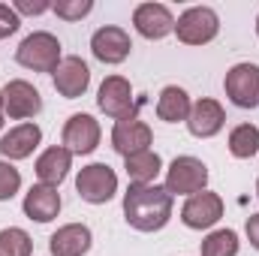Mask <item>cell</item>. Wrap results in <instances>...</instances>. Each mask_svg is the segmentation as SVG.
I'll list each match as a JSON object with an SVG mask.
<instances>
[{
  "mask_svg": "<svg viewBox=\"0 0 259 256\" xmlns=\"http://www.w3.org/2000/svg\"><path fill=\"white\" fill-rule=\"evenodd\" d=\"M220 217H223V199L208 190L193 193L181 208V220L190 229H211Z\"/></svg>",
  "mask_w": 259,
  "mask_h": 256,
  "instance_id": "obj_10",
  "label": "cell"
},
{
  "mask_svg": "<svg viewBox=\"0 0 259 256\" xmlns=\"http://www.w3.org/2000/svg\"><path fill=\"white\" fill-rule=\"evenodd\" d=\"M75 190H78V196H81L84 202L103 205V202H109V199L118 193V175H115L112 166H106V163H91V166H84V169L78 172Z\"/></svg>",
  "mask_w": 259,
  "mask_h": 256,
  "instance_id": "obj_4",
  "label": "cell"
},
{
  "mask_svg": "<svg viewBox=\"0 0 259 256\" xmlns=\"http://www.w3.org/2000/svg\"><path fill=\"white\" fill-rule=\"evenodd\" d=\"M256 196H259V181H256Z\"/></svg>",
  "mask_w": 259,
  "mask_h": 256,
  "instance_id": "obj_32",
  "label": "cell"
},
{
  "mask_svg": "<svg viewBox=\"0 0 259 256\" xmlns=\"http://www.w3.org/2000/svg\"><path fill=\"white\" fill-rule=\"evenodd\" d=\"M172 217V193L157 184H130L124 193V220L139 232H157Z\"/></svg>",
  "mask_w": 259,
  "mask_h": 256,
  "instance_id": "obj_1",
  "label": "cell"
},
{
  "mask_svg": "<svg viewBox=\"0 0 259 256\" xmlns=\"http://www.w3.org/2000/svg\"><path fill=\"white\" fill-rule=\"evenodd\" d=\"M190 109H193V103H190V94L184 88H178V84L163 88V94L157 100V118L160 121H166V124L187 121L190 118Z\"/></svg>",
  "mask_w": 259,
  "mask_h": 256,
  "instance_id": "obj_20",
  "label": "cell"
},
{
  "mask_svg": "<svg viewBox=\"0 0 259 256\" xmlns=\"http://www.w3.org/2000/svg\"><path fill=\"white\" fill-rule=\"evenodd\" d=\"M208 184V166L196 157H175L172 166L166 169V190L172 193H202Z\"/></svg>",
  "mask_w": 259,
  "mask_h": 256,
  "instance_id": "obj_5",
  "label": "cell"
},
{
  "mask_svg": "<svg viewBox=\"0 0 259 256\" xmlns=\"http://www.w3.org/2000/svg\"><path fill=\"white\" fill-rule=\"evenodd\" d=\"M24 214L36 223H49L61 214V193L55 187H46V184H36L30 187L24 196Z\"/></svg>",
  "mask_w": 259,
  "mask_h": 256,
  "instance_id": "obj_17",
  "label": "cell"
},
{
  "mask_svg": "<svg viewBox=\"0 0 259 256\" xmlns=\"http://www.w3.org/2000/svg\"><path fill=\"white\" fill-rule=\"evenodd\" d=\"M69 163H72V154L66 151L64 145L49 148V151H42L39 160H36V178H39L46 187H58L66 178V172H69Z\"/></svg>",
  "mask_w": 259,
  "mask_h": 256,
  "instance_id": "obj_19",
  "label": "cell"
},
{
  "mask_svg": "<svg viewBox=\"0 0 259 256\" xmlns=\"http://www.w3.org/2000/svg\"><path fill=\"white\" fill-rule=\"evenodd\" d=\"M3 115L6 112H3V94H0V130H3Z\"/></svg>",
  "mask_w": 259,
  "mask_h": 256,
  "instance_id": "obj_30",
  "label": "cell"
},
{
  "mask_svg": "<svg viewBox=\"0 0 259 256\" xmlns=\"http://www.w3.org/2000/svg\"><path fill=\"white\" fill-rule=\"evenodd\" d=\"M12 9H15L18 15H42V12L52 9V3H46V0H15Z\"/></svg>",
  "mask_w": 259,
  "mask_h": 256,
  "instance_id": "obj_28",
  "label": "cell"
},
{
  "mask_svg": "<svg viewBox=\"0 0 259 256\" xmlns=\"http://www.w3.org/2000/svg\"><path fill=\"white\" fill-rule=\"evenodd\" d=\"M3 94V112L15 121H24V118H33L42 112V97L39 91L24 81V78H15V81H6V88L0 91Z\"/></svg>",
  "mask_w": 259,
  "mask_h": 256,
  "instance_id": "obj_7",
  "label": "cell"
},
{
  "mask_svg": "<svg viewBox=\"0 0 259 256\" xmlns=\"http://www.w3.org/2000/svg\"><path fill=\"white\" fill-rule=\"evenodd\" d=\"M42 142V130L36 124H21V127L9 130L3 139H0V154L6 160H24L33 154V148Z\"/></svg>",
  "mask_w": 259,
  "mask_h": 256,
  "instance_id": "obj_18",
  "label": "cell"
},
{
  "mask_svg": "<svg viewBox=\"0 0 259 256\" xmlns=\"http://www.w3.org/2000/svg\"><path fill=\"white\" fill-rule=\"evenodd\" d=\"M226 97L238 109H256L259 106V66L256 64H235L226 72Z\"/></svg>",
  "mask_w": 259,
  "mask_h": 256,
  "instance_id": "obj_6",
  "label": "cell"
},
{
  "mask_svg": "<svg viewBox=\"0 0 259 256\" xmlns=\"http://www.w3.org/2000/svg\"><path fill=\"white\" fill-rule=\"evenodd\" d=\"M52 9H55L58 18H64V21H81V18L94 9V3H91V0H58Z\"/></svg>",
  "mask_w": 259,
  "mask_h": 256,
  "instance_id": "obj_25",
  "label": "cell"
},
{
  "mask_svg": "<svg viewBox=\"0 0 259 256\" xmlns=\"http://www.w3.org/2000/svg\"><path fill=\"white\" fill-rule=\"evenodd\" d=\"M130 49H133V42L124 27H100L91 36V52L103 64H124L130 58Z\"/></svg>",
  "mask_w": 259,
  "mask_h": 256,
  "instance_id": "obj_11",
  "label": "cell"
},
{
  "mask_svg": "<svg viewBox=\"0 0 259 256\" xmlns=\"http://www.w3.org/2000/svg\"><path fill=\"white\" fill-rule=\"evenodd\" d=\"M100 145V124L91 115H72L64 124V148L69 154H91Z\"/></svg>",
  "mask_w": 259,
  "mask_h": 256,
  "instance_id": "obj_13",
  "label": "cell"
},
{
  "mask_svg": "<svg viewBox=\"0 0 259 256\" xmlns=\"http://www.w3.org/2000/svg\"><path fill=\"white\" fill-rule=\"evenodd\" d=\"M133 24L145 39H163L175 30V18L163 3H142L133 12Z\"/></svg>",
  "mask_w": 259,
  "mask_h": 256,
  "instance_id": "obj_12",
  "label": "cell"
},
{
  "mask_svg": "<svg viewBox=\"0 0 259 256\" xmlns=\"http://www.w3.org/2000/svg\"><path fill=\"white\" fill-rule=\"evenodd\" d=\"M97 106L100 112H106L109 118H130L136 115V100H133V88H130L127 78L121 75H109L103 84H100V94H97Z\"/></svg>",
  "mask_w": 259,
  "mask_h": 256,
  "instance_id": "obj_8",
  "label": "cell"
},
{
  "mask_svg": "<svg viewBox=\"0 0 259 256\" xmlns=\"http://www.w3.org/2000/svg\"><path fill=\"white\" fill-rule=\"evenodd\" d=\"M151 142H154V133L145 121H139L136 115L130 118H121L115 130H112V148L124 157H133V154H142V151H151Z\"/></svg>",
  "mask_w": 259,
  "mask_h": 256,
  "instance_id": "obj_9",
  "label": "cell"
},
{
  "mask_svg": "<svg viewBox=\"0 0 259 256\" xmlns=\"http://www.w3.org/2000/svg\"><path fill=\"white\" fill-rule=\"evenodd\" d=\"M226 124V112L217 100H196L187 118V130L193 133L196 139H211L217 136Z\"/></svg>",
  "mask_w": 259,
  "mask_h": 256,
  "instance_id": "obj_15",
  "label": "cell"
},
{
  "mask_svg": "<svg viewBox=\"0 0 259 256\" xmlns=\"http://www.w3.org/2000/svg\"><path fill=\"white\" fill-rule=\"evenodd\" d=\"M238 253V235L232 229H217L202 241V256H235Z\"/></svg>",
  "mask_w": 259,
  "mask_h": 256,
  "instance_id": "obj_24",
  "label": "cell"
},
{
  "mask_svg": "<svg viewBox=\"0 0 259 256\" xmlns=\"http://www.w3.org/2000/svg\"><path fill=\"white\" fill-rule=\"evenodd\" d=\"M91 229L84 223H66L49 238L52 256H84L91 250Z\"/></svg>",
  "mask_w": 259,
  "mask_h": 256,
  "instance_id": "obj_16",
  "label": "cell"
},
{
  "mask_svg": "<svg viewBox=\"0 0 259 256\" xmlns=\"http://www.w3.org/2000/svg\"><path fill=\"white\" fill-rule=\"evenodd\" d=\"M18 187H21V175H18V169L9 166V163H0V202L12 199V196L18 193Z\"/></svg>",
  "mask_w": 259,
  "mask_h": 256,
  "instance_id": "obj_26",
  "label": "cell"
},
{
  "mask_svg": "<svg viewBox=\"0 0 259 256\" xmlns=\"http://www.w3.org/2000/svg\"><path fill=\"white\" fill-rule=\"evenodd\" d=\"M91 84V69L81 58H64L55 69V91L66 100H78Z\"/></svg>",
  "mask_w": 259,
  "mask_h": 256,
  "instance_id": "obj_14",
  "label": "cell"
},
{
  "mask_svg": "<svg viewBox=\"0 0 259 256\" xmlns=\"http://www.w3.org/2000/svg\"><path fill=\"white\" fill-rule=\"evenodd\" d=\"M256 36H259V18H256Z\"/></svg>",
  "mask_w": 259,
  "mask_h": 256,
  "instance_id": "obj_31",
  "label": "cell"
},
{
  "mask_svg": "<svg viewBox=\"0 0 259 256\" xmlns=\"http://www.w3.org/2000/svg\"><path fill=\"white\" fill-rule=\"evenodd\" d=\"M217 30H220V18L211 6H193L175 21V33L184 46H205L217 36Z\"/></svg>",
  "mask_w": 259,
  "mask_h": 256,
  "instance_id": "obj_3",
  "label": "cell"
},
{
  "mask_svg": "<svg viewBox=\"0 0 259 256\" xmlns=\"http://www.w3.org/2000/svg\"><path fill=\"white\" fill-rule=\"evenodd\" d=\"M124 169L133 184H154L157 175L163 172V160L157 151H142V154L124 157Z\"/></svg>",
  "mask_w": 259,
  "mask_h": 256,
  "instance_id": "obj_21",
  "label": "cell"
},
{
  "mask_svg": "<svg viewBox=\"0 0 259 256\" xmlns=\"http://www.w3.org/2000/svg\"><path fill=\"white\" fill-rule=\"evenodd\" d=\"M18 27H21V18H18V12H15L12 6L0 3V39L12 36V33L18 30Z\"/></svg>",
  "mask_w": 259,
  "mask_h": 256,
  "instance_id": "obj_27",
  "label": "cell"
},
{
  "mask_svg": "<svg viewBox=\"0 0 259 256\" xmlns=\"http://www.w3.org/2000/svg\"><path fill=\"white\" fill-rule=\"evenodd\" d=\"M15 61L27 69H33V72H55L61 64V42H58V36H52L46 30L30 33L18 46Z\"/></svg>",
  "mask_w": 259,
  "mask_h": 256,
  "instance_id": "obj_2",
  "label": "cell"
},
{
  "mask_svg": "<svg viewBox=\"0 0 259 256\" xmlns=\"http://www.w3.org/2000/svg\"><path fill=\"white\" fill-rule=\"evenodd\" d=\"M244 229H247L250 244L259 250V214H250V217H247V226H244Z\"/></svg>",
  "mask_w": 259,
  "mask_h": 256,
  "instance_id": "obj_29",
  "label": "cell"
},
{
  "mask_svg": "<svg viewBox=\"0 0 259 256\" xmlns=\"http://www.w3.org/2000/svg\"><path fill=\"white\" fill-rule=\"evenodd\" d=\"M229 151L238 160H250L259 151V127H253V124H238V127L229 133Z\"/></svg>",
  "mask_w": 259,
  "mask_h": 256,
  "instance_id": "obj_22",
  "label": "cell"
},
{
  "mask_svg": "<svg viewBox=\"0 0 259 256\" xmlns=\"http://www.w3.org/2000/svg\"><path fill=\"white\" fill-rule=\"evenodd\" d=\"M33 253V241L24 229H0V256H30Z\"/></svg>",
  "mask_w": 259,
  "mask_h": 256,
  "instance_id": "obj_23",
  "label": "cell"
}]
</instances>
